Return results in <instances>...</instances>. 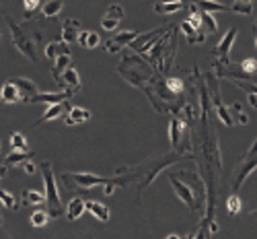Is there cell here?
Wrapping results in <instances>:
<instances>
[{
	"label": "cell",
	"instance_id": "cell-2",
	"mask_svg": "<svg viewBox=\"0 0 257 239\" xmlns=\"http://www.w3.org/2000/svg\"><path fill=\"white\" fill-rule=\"evenodd\" d=\"M41 171H44V182H46V204H48V214L52 219H58V216L64 212L62 208V200L56 188V180H54V171H52V163L44 161L41 165Z\"/></svg>",
	"mask_w": 257,
	"mask_h": 239
},
{
	"label": "cell",
	"instance_id": "cell-35",
	"mask_svg": "<svg viewBox=\"0 0 257 239\" xmlns=\"http://www.w3.org/2000/svg\"><path fill=\"white\" fill-rule=\"evenodd\" d=\"M202 23L208 27L210 33H214V31H216V27H218L216 25V19L212 17V13H202Z\"/></svg>",
	"mask_w": 257,
	"mask_h": 239
},
{
	"label": "cell",
	"instance_id": "cell-23",
	"mask_svg": "<svg viewBox=\"0 0 257 239\" xmlns=\"http://www.w3.org/2000/svg\"><path fill=\"white\" fill-rule=\"evenodd\" d=\"M33 157V153H19V150H13V153L5 159L7 167H17V165H23L25 161H29Z\"/></svg>",
	"mask_w": 257,
	"mask_h": 239
},
{
	"label": "cell",
	"instance_id": "cell-38",
	"mask_svg": "<svg viewBox=\"0 0 257 239\" xmlns=\"http://www.w3.org/2000/svg\"><path fill=\"white\" fill-rule=\"evenodd\" d=\"M208 219L206 221H202V225H200V231H198V235H196V239H210V235H208Z\"/></svg>",
	"mask_w": 257,
	"mask_h": 239
},
{
	"label": "cell",
	"instance_id": "cell-37",
	"mask_svg": "<svg viewBox=\"0 0 257 239\" xmlns=\"http://www.w3.org/2000/svg\"><path fill=\"white\" fill-rule=\"evenodd\" d=\"M232 110H234V114H237V122H241V124H249V118L243 114V107H241L239 103H232Z\"/></svg>",
	"mask_w": 257,
	"mask_h": 239
},
{
	"label": "cell",
	"instance_id": "cell-15",
	"mask_svg": "<svg viewBox=\"0 0 257 239\" xmlns=\"http://www.w3.org/2000/svg\"><path fill=\"white\" fill-rule=\"evenodd\" d=\"M212 99H214V105H216V112H218V118L226 124V126H234V120L230 116V112L226 110V107L220 103V97H218V89L212 85Z\"/></svg>",
	"mask_w": 257,
	"mask_h": 239
},
{
	"label": "cell",
	"instance_id": "cell-22",
	"mask_svg": "<svg viewBox=\"0 0 257 239\" xmlns=\"http://www.w3.org/2000/svg\"><path fill=\"white\" fill-rule=\"evenodd\" d=\"M82 48H97L99 46V35L97 33H93V31H80L78 33V39H76Z\"/></svg>",
	"mask_w": 257,
	"mask_h": 239
},
{
	"label": "cell",
	"instance_id": "cell-9",
	"mask_svg": "<svg viewBox=\"0 0 257 239\" xmlns=\"http://www.w3.org/2000/svg\"><path fill=\"white\" fill-rule=\"evenodd\" d=\"M237 39V29L230 27L226 31V35L220 39V43L216 46V56L222 58V62H228V54H230V48H232V41Z\"/></svg>",
	"mask_w": 257,
	"mask_h": 239
},
{
	"label": "cell",
	"instance_id": "cell-40",
	"mask_svg": "<svg viewBox=\"0 0 257 239\" xmlns=\"http://www.w3.org/2000/svg\"><path fill=\"white\" fill-rule=\"evenodd\" d=\"M247 99H249L251 107H255V110H257V95H247Z\"/></svg>",
	"mask_w": 257,
	"mask_h": 239
},
{
	"label": "cell",
	"instance_id": "cell-25",
	"mask_svg": "<svg viewBox=\"0 0 257 239\" xmlns=\"http://www.w3.org/2000/svg\"><path fill=\"white\" fill-rule=\"evenodd\" d=\"M181 9H185V3H157L155 5V11L157 13H163V15H169V13H177V11H181Z\"/></svg>",
	"mask_w": 257,
	"mask_h": 239
},
{
	"label": "cell",
	"instance_id": "cell-41",
	"mask_svg": "<svg viewBox=\"0 0 257 239\" xmlns=\"http://www.w3.org/2000/svg\"><path fill=\"white\" fill-rule=\"evenodd\" d=\"M7 169H9L7 165H3V167H0V178H3V176H5V173H7Z\"/></svg>",
	"mask_w": 257,
	"mask_h": 239
},
{
	"label": "cell",
	"instance_id": "cell-30",
	"mask_svg": "<svg viewBox=\"0 0 257 239\" xmlns=\"http://www.w3.org/2000/svg\"><path fill=\"white\" fill-rule=\"evenodd\" d=\"M11 144H13V150H19V153H29L27 150V140L21 132H13L11 134Z\"/></svg>",
	"mask_w": 257,
	"mask_h": 239
},
{
	"label": "cell",
	"instance_id": "cell-17",
	"mask_svg": "<svg viewBox=\"0 0 257 239\" xmlns=\"http://www.w3.org/2000/svg\"><path fill=\"white\" fill-rule=\"evenodd\" d=\"M21 202L25 206H37L41 202H46V194H41L37 190H23L21 192Z\"/></svg>",
	"mask_w": 257,
	"mask_h": 239
},
{
	"label": "cell",
	"instance_id": "cell-36",
	"mask_svg": "<svg viewBox=\"0 0 257 239\" xmlns=\"http://www.w3.org/2000/svg\"><path fill=\"white\" fill-rule=\"evenodd\" d=\"M41 5H44V3H39V0H27V3H25V17L29 19L37 9H41Z\"/></svg>",
	"mask_w": 257,
	"mask_h": 239
},
{
	"label": "cell",
	"instance_id": "cell-20",
	"mask_svg": "<svg viewBox=\"0 0 257 239\" xmlns=\"http://www.w3.org/2000/svg\"><path fill=\"white\" fill-rule=\"evenodd\" d=\"M169 29H171V27H161V29H155V31L146 33V35H140L136 41H132V43H130V48H134L136 52H140V50H142V48H144V46H146V43L151 41V39H155L157 35H163V33H167Z\"/></svg>",
	"mask_w": 257,
	"mask_h": 239
},
{
	"label": "cell",
	"instance_id": "cell-24",
	"mask_svg": "<svg viewBox=\"0 0 257 239\" xmlns=\"http://www.w3.org/2000/svg\"><path fill=\"white\" fill-rule=\"evenodd\" d=\"M62 9H64L62 0H46V3L41 5V13H44V17H56Z\"/></svg>",
	"mask_w": 257,
	"mask_h": 239
},
{
	"label": "cell",
	"instance_id": "cell-29",
	"mask_svg": "<svg viewBox=\"0 0 257 239\" xmlns=\"http://www.w3.org/2000/svg\"><path fill=\"white\" fill-rule=\"evenodd\" d=\"M198 7L202 9V13H212V11H226L228 5L224 3H216V0H200Z\"/></svg>",
	"mask_w": 257,
	"mask_h": 239
},
{
	"label": "cell",
	"instance_id": "cell-13",
	"mask_svg": "<svg viewBox=\"0 0 257 239\" xmlns=\"http://www.w3.org/2000/svg\"><path fill=\"white\" fill-rule=\"evenodd\" d=\"M70 103L68 101H62V103H56V105H50V110L41 116V120L39 122H52V120H56V118H60V116H64V114H70Z\"/></svg>",
	"mask_w": 257,
	"mask_h": 239
},
{
	"label": "cell",
	"instance_id": "cell-33",
	"mask_svg": "<svg viewBox=\"0 0 257 239\" xmlns=\"http://www.w3.org/2000/svg\"><path fill=\"white\" fill-rule=\"evenodd\" d=\"M226 210L230 214H239L241 212V198L237 196V194H230L228 200H226Z\"/></svg>",
	"mask_w": 257,
	"mask_h": 239
},
{
	"label": "cell",
	"instance_id": "cell-21",
	"mask_svg": "<svg viewBox=\"0 0 257 239\" xmlns=\"http://www.w3.org/2000/svg\"><path fill=\"white\" fill-rule=\"evenodd\" d=\"M181 31L187 35V41L191 43V46H194V43H202V41H206V35H204L200 29H194V27L187 23V21H183V23H181Z\"/></svg>",
	"mask_w": 257,
	"mask_h": 239
},
{
	"label": "cell",
	"instance_id": "cell-27",
	"mask_svg": "<svg viewBox=\"0 0 257 239\" xmlns=\"http://www.w3.org/2000/svg\"><path fill=\"white\" fill-rule=\"evenodd\" d=\"M179 136H181V122L177 118H173L169 122V138H171V144L177 146L179 144Z\"/></svg>",
	"mask_w": 257,
	"mask_h": 239
},
{
	"label": "cell",
	"instance_id": "cell-6",
	"mask_svg": "<svg viewBox=\"0 0 257 239\" xmlns=\"http://www.w3.org/2000/svg\"><path fill=\"white\" fill-rule=\"evenodd\" d=\"M140 35H142L140 31H121V33H117L111 41H107L105 50L109 52V54H115V52H119L123 46H130L132 41H136Z\"/></svg>",
	"mask_w": 257,
	"mask_h": 239
},
{
	"label": "cell",
	"instance_id": "cell-11",
	"mask_svg": "<svg viewBox=\"0 0 257 239\" xmlns=\"http://www.w3.org/2000/svg\"><path fill=\"white\" fill-rule=\"evenodd\" d=\"M78 27H80V21H76V19H66L64 21V25H62V41L64 43H72V41H76L78 39Z\"/></svg>",
	"mask_w": 257,
	"mask_h": 239
},
{
	"label": "cell",
	"instance_id": "cell-14",
	"mask_svg": "<svg viewBox=\"0 0 257 239\" xmlns=\"http://www.w3.org/2000/svg\"><path fill=\"white\" fill-rule=\"evenodd\" d=\"M70 54V50H68V46L64 41H52V43H48L46 46V58H50V60H58V58H62V56H68Z\"/></svg>",
	"mask_w": 257,
	"mask_h": 239
},
{
	"label": "cell",
	"instance_id": "cell-1",
	"mask_svg": "<svg viewBox=\"0 0 257 239\" xmlns=\"http://www.w3.org/2000/svg\"><path fill=\"white\" fill-rule=\"evenodd\" d=\"M37 95V87L29 78H13L3 85L0 89V99L5 103H21V101H31Z\"/></svg>",
	"mask_w": 257,
	"mask_h": 239
},
{
	"label": "cell",
	"instance_id": "cell-7",
	"mask_svg": "<svg viewBox=\"0 0 257 239\" xmlns=\"http://www.w3.org/2000/svg\"><path fill=\"white\" fill-rule=\"evenodd\" d=\"M123 17H125L123 9H121L119 5H113V7H109V11H107L105 17L101 19V27H103L105 31H115L117 25L121 23Z\"/></svg>",
	"mask_w": 257,
	"mask_h": 239
},
{
	"label": "cell",
	"instance_id": "cell-39",
	"mask_svg": "<svg viewBox=\"0 0 257 239\" xmlns=\"http://www.w3.org/2000/svg\"><path fill=\"white\" fill-rule=\"evenodd\" d=\"M21 167H23V171L27 173V176H33V173H35V165H33L31 161H25V163L21 165Z\"/></svg>",
	"mask_w": 257,
	"mask_h": 239
},
{
	"label": "cell",
	"instance_id": "cell-12",
	"mask_svg": "<svg viewBox=\"0 0 257 239\" xmlns=\"http://www.w3.org/2000/svg\"><path fill=\"white\" fill-rule=\"evenodd\" d=\"M91 120V112L84 110V107H72L70 114H66L64 118V124L66 126H76V124H84Z\"/></svg>",
	"mask_w": 257,
	"mask_h": 239
},
{
	"label": "cell",
	"instance_id": "cell-19",
	"mask_svg": "<svg viewBox=\"0 0 257 239\" xmlns=\"http://www.w3.org/2000/svg\"><path fill=\"white\" fill-rule=\"evenodd\" d=\"M58 83H60V85H68V91H78V89H80L78 72H76V68H72V66L62 74V78H60Z\"/></svg>",
	"mask_w": 257,
	"mask_h": 239
},
{
	"label": "cell",
	"instance_id": "cell-42",
	"mask_svg": "<svg viewBox=\"0 0 257 239\" xmlns=\"http://www.w3.org/2000/svg\"><path fill=\"white\" fill-rule=\"evenodd\" d=\"M165 239H181V237H179V235H167Z\"/></svg>",
	"mask_w": 257,
	"mask_h": 239
},
{
	"label": "cell",
	"instance_id": "cell-18",
	"mask_svg": "<svg viewBox=\"0 0 257 239\" xmlns=\"http://www.w3.org/2000/svg\"><path fill=\"white\" fill-rule=\"evenodd\" d=\"M87 210H89L93 216H97L101 223H107V221H109V208H107L105 204H101V202L89 200V202H87Z\"/></svg>",
	"mask_w": 257,
	"mask_h": 239
},
{
	"label": "cell",
	"instance_id": "cell-34",
	"mask_svg": "<svg viewBox=\"0 0 257 239\" xmlns=\"http://www.w3.org/2000/svg\"><path fill=\"white\" fill-rule=\"evenodd\" d=\"M167 87H169V91L171 93H175V95H179L181 91H183V81L181 78H167Z\"/></svg>",
	"mask_w": 257,
	"mask_h": 239
},
{
	"label": "cell",
	"instance_id": "cell-28",
	"mask_svg": "<svg viewBox=\"0 0 257 239\" xmlns=\"http://www.w3.org/2000/svg\"><path fill=\"white\" fill-rule=\"evenodd\" d=\"M228 9L232 11V13H239V15H251L253 13V3L251 0H237V3H230L228 5Z\"/></svg>",
	"mask_w": 257,
	"mask_h": 239
},
{
	"label": "cell",
	"instance_id": "cell-26",
	"mask_svg": "<svg viewBox=\"0 0 257 239\" xmlns=\"http://www.w3.org/2000/svg\"><path fill=\"white\" fill-rule=\"evenodd\" d=\"M241 70H243L245 81H255L253 76H255V72H257V60H253V58L243 60V62H241Z\"/></svg>",
	"mask_w": 257,
	"mask_h": 239
},
{
	"label": "cell",
	"instance_id": "cell-32",
	"mask_svg": "<svg viewBox=\"0 0 257 239\" xmlns=\"http://www.w3.org/2000/svg\"><path fill=\"white\" fill-rule=\"evenodd\" d=\"M0 202H3L9 210H17V206H19V202L15 200L13 194H9V192H7V190H3V188H0Z\"/></svg>",
	"mask_w": 257,
	"mask_h": 239
},
{
	"label": "cell",
	"instance_id": "cell-8",
	"mask_svg": "<svg viewBox=\"0 0 257 239\" xmlns=\"http://www.w3.org/2000/svg\"><path fill=\"white\" fill-rule=\"evenodd\" d=\"M171 186L175 188V194L177 196L189 206V208H194L196 206V200H194V190H191L187 184H183L181 180H177L175 176H171Z\"/></svg>",
	"mask_w": 257,
	"mask_h": 239
},
{
	"label": "cell",
	"instance_id": "cell-16",
	"mask_svg": "<svg viewBox=\"0 0 257 239\" xmlns=\"http://www.w3.org/2000/svg\"><path fill=\"white\" fill-rule=\"evenodd\" d=\"M84 210H87V202H84L82 198H72V200L68 202V208H66L68 221H76V219H80Z\"/></svg>",
	"mask_w": 257,
	"mask_h": 239
},
{
	"label": "cell",
	"instance_id": "cell-44",
	"mask_svg": "<svg viewBox=\"0 0 257 239\" xmlns=\"http://www.w3.org/2000/svg\"><path fill=\"white\" fill-rule=\"evenodd\" d=\"M255 48H257V35H255Z\"/></svg>",
	"mask_w": 257,
	"mask_h": 239
},
{
	"label": "cell",
	"instance_id": "cell-10",
	"mask_svg": "<svg viewBox=\"0 0 257 239\" xmlns=\"http://www.w3.org/2000/svg\"><path fill=\"white\" fill-rule=\"evenodd\" d=\"M72 97V91H62V93H37L29 103H62V101H68Z\"/></svg>",
	"mask_w": 257,
	"mask_h": 239
},
{
	"label": "cell",
	"instance_id": "cell-43",
	"mask_svg": "<svg viewBox=\"0 0 257 239\" xmlns=\"http://www.w3.org/2000/svg\"><path fill=\"white\" fill-rule=\"evenodd\" d=\"M185 239H196V237H191V235H187V237H185Z\"/></svg>",
	"mask_w": 257,
	"mask_h": 239
},
{
	"label": "cell",
	"instance_id": "cell-5",
	"mask_svg": "<svg viewBox=\"0 0 257 239\" xmlns=\"http://www.w3.org/2000/svg\"><path fill=\"white\" fill-rule=\"evenodd\" d=\"M66 182H74L76 186L80 188H93V186H105L109 182V178H99V176H93V173H66L64 176Z\"/></svg>",
	"mask_w": 257,
	"mask_h": 239
},
{
	"label": "cell",
	"instance_id": "cell-3",
	"mask_svg": "<svg viewBox=\"0 0 257 239\" xmlns=\"http://www.w3.org/2000/svg\"><path fill=\"white\" fill-rule=\"evenodd\" d=\"M7 23H9V27H11V33H13V41H15V46L19 48V52L21 54H25L31 62H37V54H35V50H33V43H31V39L21 31V27L15 23L13 19H9L7 17Z\"/></svg>",
	"mask_w": 257,
	"mask_h": 239
},
{
	"label": "cell",
	"instance_id": "cell-4",
	"mask_svg": "<svg viewBox=\"0 0 257 239\" xmlns=\"http://www.w3.org/2000/svg\"><path fill=\"white\" fill-rule=\"evenodd\" d=\"M255 167H257V140H255V142H253V146L247 150L245 159L241 161V167H239V171L234 173V182H232V190H234V192H237V190L243 186L245 178L249 176V173H251Z\"/></svg>",
	"mask_w": 257,
	"mask_h": 239
},
{
	"label": "cell",
	"instance_id": "cell-31",
	"mask_svg": "<svg viewBox=\"0 0 257 239\" xmlns=\"http://www.w3.org/2000/svg\"><path fill=\"white\" fill-rule=\"evenodd\" d=\"M48 221H50V214H48L46 210H35V212L31 214V225H33V227H37V229L46 227V225H48Z\"/></svg>",
	"mask_w": 257,
	"mask_h": 239
}]
</instances>
